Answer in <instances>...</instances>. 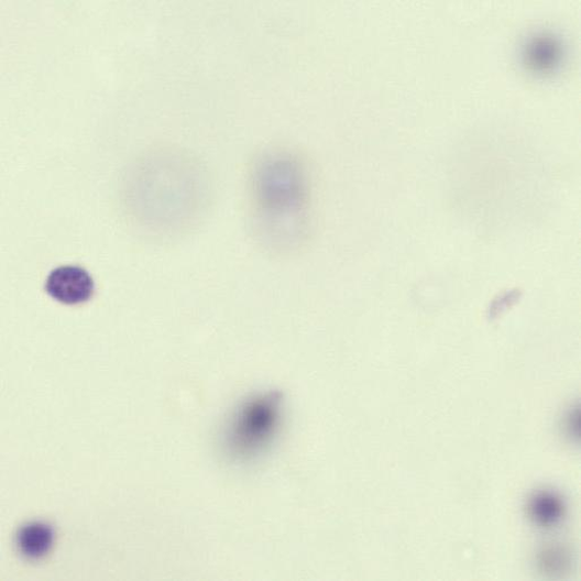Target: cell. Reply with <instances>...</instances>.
<instances>
[{
	"instance_id": "6da1fadb",
	"label": "cell",
	"mask_w": 581,
	"mask_h": 581,
	"mask_svg": "<svg viewBox=\"0 0 581 581\" xmlns=\"http://www.w3.org/2000/svg\"><path fill=\"white\" fill-rule=\"evenodd\" d=\"M262 237L279 251L302 243L308 227L309 184L299 158L273 152L257 164L254 177Z\"/></svg>"
},
{
	"instance_id": "7a4b0ae2",
	"label": "cell",
	"mask_w": 581,
	"mask_h": 581,
	"mask_svg": "<svg viewBox=\"0 0 581 581\" xmlns=\"http://www.w3.org/2000/svg\"><path fill=\"white\" fill-rule=\"evenodd\" d=\"M282 417V399L276 393L254 396L242 403L226 432V447L237 461L256 458L271 443Z\"/></svg>"
},
{
	"instance_id": "3957f363",
	"label": "cell",
	"mask_w": 581,
	"mask_h": 581,
	"mask_svg": "<svg viewBox=\"0 0 581 581\" xmlns=\"http://www.w3.org/2000/svg\"><path fill=\"white\" fill-rule=\"evenodd\" d=\"M47 294L64 305H80L89 302L95 294L91 275L77 266H62L51 273L46 281Z\"/></svg>"
},
{
	"instance_id": "277c9868",
	"label": "cell",
	"mask_w": 581,
	"mask_h": 581,
	"mask_svg": "<svg viewBox=\"0 0 581 581\" xmlns=\"http://www.w3.org/2000/svg\"><path fill=\"white\" fill-rule=\"evenodd\" d=\"M54 542V531L43 523H31L21 528L18 535L20 551L28 558L39 559L50 552Z\"/></svg>"
},
{
	"instance_id": "5b68a950",
	"label": "cell",
	"mask_w": 581,
	"mask_h": 581,
	"mask_svg": "<svg viewBox=\"0 0 581 581\" xmlns=\"http://www.w3.org/2000/svg\"><path fill=\"white\" fill-rule=\"evenodd\" d=\"M530 514L536 523L544 526L557 524L563 514L562 503L551 493H541L530 503Z\"/></svg>"
}]
</instances>
